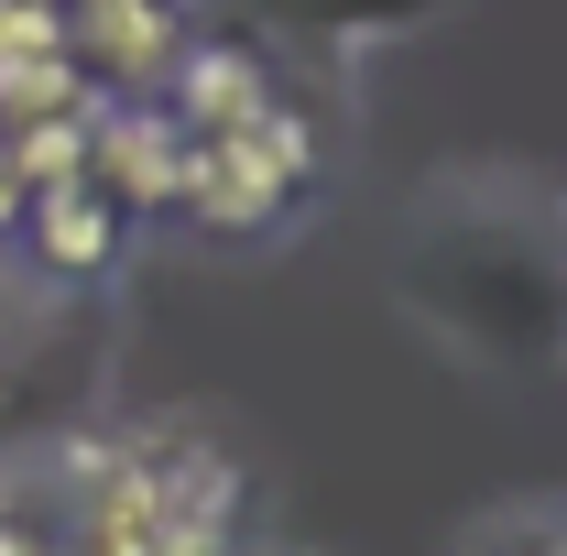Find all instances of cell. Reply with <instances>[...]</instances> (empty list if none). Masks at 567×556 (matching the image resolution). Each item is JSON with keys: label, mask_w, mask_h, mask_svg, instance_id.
<instances>
[{"label": "cell", "mask_w": 567, "mask_h": 556, "mask_svg": "<svg viewBox=\"0 0 567 556\" xmlns=\"http://www.w3.org/2000/svg\"><path fill=\"white\" fill-rule=\"evenodd\" d=\"M404 306L436 349H458L481 371L567 360L557 208L524 175H436L404 229Z\"/></svg>", "instance_id": "obj_1"}, {"label": "cell", "mask_w": 567, "mask_h": 556, "mask_svg": "<svg viewBox=\"0 0 567 556\" xmlns=\"http://www.w3.org/2000/svg\"><path fill=\"white\" fill-rule=\"evenodd\" d=\"M142 459H153V524H164V546H218L229 502H240V470L197 425H142Z\"/></svg>", "instance_id": "obj_2"}, {"label": "cell", "mask_w": 567, "mask_h": 556, "mask_svg": "<svg viewBox=\"0 0 567 556\" xmlns=\"http://www.w3.org/2000/svg\"><path fill=\"white\" fill-rule=\"evenodd\" d=\"M66 44H76L87 76L153 87V76L186 55V0H66Z\"/></svg>", "instance_id": "obj_3"}, {"label": "cell", "mask_w": 567, "mask_h": 556, "mask_svg": "<svg viewBox=\"0 0 567 556\" xmlns=\"http://www.w3.org/2000/svg\"><path fill=\"white\" fill-rule=\"evenodd\" d=\"M87 66L66 44V0H0V121L22 110H76Z\"/></svg>", "instance_id": "obj_4"}, {"label": "cell", "mask_w": 567, "mask_h": 556, "mask_svg": "<svg viewBox=\"0 0 567 556\" xmlns=\"http://www.w3.org/2000/svg\"><path fill=\"white\" fill-rule=\"evenodd\" d=\"M175 153H186V121H175V110H99V132H87V186L121 197V218H153L175 197Z\"/></svg>", "instance_id": "obj_5"}, {"label": "cell", "mask_w": 567, "mask_h": 556, "mask_svg": "<svg viewBox=\"0 0 567 556\" xmlns=\"http://www.w3.org/2000/svg\"><path fill=\"white\" fill-rule=\"evenodd\" d=\"M164 208H186L197 229H218V240H251V229H284L295 197L262 186V175H251L218 132H186V153H175V197H164Z\"/></svg>", "instance_id": "obj_6"}, {"label": "cell", "mask_w": 567, "mask_h": 556, "mask_svg": "<svg viewBox=\"0 0 567 556\" xmlns=\"http://www.w3.org/2000/svg\"><path fill=\"white\" fill-rule=\"evenodd\" d=\"M218 11H240V22H274V33H295V44H328V55H360V44H393V33L436 22L447 0H218Z\"/></svg>", "instance_id": "obj_7"}, {"label": "cell", "mask_w": 567, "mask_h": 556, "mask_svg": "<svg viewBox=\"0 0 567 556\" xmlns=\"http://www.w3.org/2000/svg\"><path fill=\"white\" fill-rule=\"evenodd\" d=\"M22 218H33V251H44L55 274H110V262H121V197H99L87 175L33 186V197H22Z\"/></svg>", "instance_id": "obj_8"}, {"label": "cell", "mask_w": 567, "mask_h": 556, "mask_svg": "<svg viewBox=\"0 0 567 556\" xmlns=\"http://www.w3.org/2000/svg\"><path fill=\"white\" fill-rule=\"evenodd\" d=\"M164 76H175V121L186 132H229V121H251L274 99V66L251 44H197V55H175Z\"/></svg>", "instance_id": "obj_9"}, {"label": "cell", "mask_w": 567, "mask_h": 556, "mask_svg": "<svg viewBox=\"0 0 567 556\" xmlns=\"http://www.w3.org/2000/svg\"><path fill=\"white\" fill-rule=\"evenodd\" d=\"M87 132H99V99H76V110H22V121H0V153H11L22 186H66V175H87Z\"/></svg>", "instance_id": "obj_10"}, {"label": "cell", "mask_w": 567, "mask_h": 556, "mask_svg": "<svg viewBox=\"0 0 567 556\" xmlns=\"http://www.w3.org/2000/svg\"><path fill=\"white\" fill-rule=\"evenodd\" d=\"M218 142H229V153H240V164H251L262 186H284V197H306V186H317V132H306V121L284 110V87L262 99V110H251V121H229Z\"/></svg>", "instance_id": "obj_11"}, {"label": "cell", "mask_w": 567, "mask_h": 556, "mask_svg": "<svg viewBox=\"0 0 567 556\" xmlns=\"http://www.w3.org/2000/svg\"><path fill=\"white\" fill-rule=\"evenodd\" d=\"M22 197H33V186H22V175H11V153H0V229L22 218Z\"/></svg>", "instance_id": "obj_12"}, {"label": "cell", "mask_w": 567, "mask_h": 556, "mask_svg": "<svg viewBox=\"0 0 567 556\" xmlns=\"http://www.w3.org/2000/svg\"><path fill=\"white\" fill-rule=\"evenodd\" d=\"M557 295H567V208H557Z\"/></svg>", "instance_id": "obj_13"}, {"label": "cell", "mask_w": 567, "mask_h": 556, "mask_svg": "<svg viewBox=\"0 0 567 556\" xmlns=\"http://www.w3.org/2000/svg\"><path fill=\"white\" fill-rule=\"evenodd\" d=\"M11 306H33V295H22V284H11V274H0V317H11Z\"/></svg>", "instance_id": "obj_14"}, {"label": "cell", "mask_w": 567, "mask_h": 556, "mask_svg": "<svg viewBox=\"0 0 567 556\" xmlns=\"http://www.w3.org/2000/svg\"><path fill=\"white\" fill-rule=\"evenodd\" d=\"M0 546H22V513H0Z\"/></svg>", "instance_id": "obj_15"}, {"label": "cell", "mask_w": 567, "mask_h": 556, "mask_svg": "<svg viewBox=\"0 0 567 556\" xmlns=\"http://www.w3.org/2000/svg\"><path fill=\"white\" fill-rule=\"evenodd\" d=\"M546 535H567V513H546Z\"/></svg>", "instance_id": "obj_16"}]
</instances>
